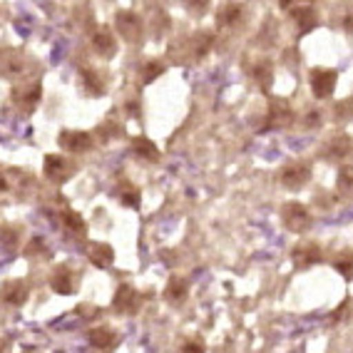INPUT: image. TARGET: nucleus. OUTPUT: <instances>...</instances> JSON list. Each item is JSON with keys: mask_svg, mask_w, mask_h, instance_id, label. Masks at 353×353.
I'll list each match as a JSON object with an SVG mask.
<instances>
[{"mask_svg": "<svg viewBox=\"0 0 353 353\" xmlns=\"http://www.w3.org/2000/svg\"><path fill=\"white\" fill-rule=\"evenodd\" d=\"M112 341H114V334H112V328H108V326L90 331V343H92V346H97V348L112 346Z\"/></svg>", "mask_w": 353, "mask_h": 353, "instance_id": "9b49d317", "label": "nucleus"}, {"mask_svg": "<svg viewBox=\"0 0 353 353\" xmlns=\"http://www.w3.org/2000/svg\"><path fill=\"white\" fill-rule=\"evenodd\" d=\"M88 256L90 261L95 266H100V269H105V266H110L114 261V252L110 244H102V241H90L88 244Z\"/></svg>", "mask_w": 353, "mask_h": 353, "instance_id": "20e7f679", "label": "nucleus"}, {"mask_svg": "<svg viewBox=\"0 0 353 353\" xmlns=\"http://www.w3.org/2000/svg\"><path fill=\"white\" fill-rule=\"evenodd\" d=\"M132 147H134V152H137L139 157H147V159H152V162H154V159L159 157L157 147L152 145L150 139H145V137H137V139H134Z\"/></svg>", "mask_w": 353, "mask_h": 353, "instance_id": "f8f14e48", "label": "nucleus"}, {"mask_svg": "<svg viewBox=\"0 0 353 353\" xmlns=\"http://www.w3.org/2000/svg\"><path fill=\"white\" fill-rule=\"evenodd\" d=\"M120 28L125 35H130V38L134 40V35H137V18H134V13H122L120 15Z\"/></svg>", "mask_w": 353, "mask_h": 353, "instance_id": "4468645a", "label": "nucleus"}, {"mask_svg": "<svg viewBox=\"0 0 353 353\" xmlns=\"http://www.w3.org/2000/svg\"><path fill=\"white\" fill-rule=\"evenodd\" d=\"M182 353H202V348H199V346H194V343H192V346L182 348Z\"/></svg>", "mask_w": 353, "mask_h": 353, "instance_id": "a211bd4d", "label": "nucleus"}, {"mask_svg": "<svg viewBox=\"0 0 353 353\" xmlns=\"http://www.w3.org/2000/svg\"><path fill=\"white\" fill-rule=\"evenodd\" d=\"M137 303H139V296L130 286H122V289L117 291V296H114V309L127 311V314L137 311Z\"/></svg>", "mask_w": 353, "mask_h": 353, "instance_id": "6e6552de", "label": "nucleus"}, {"mask_svg": "<svg viewBox=\"0 0 353 353\" xmlns=\"http://www.w3.org/2000/svg\"><path fill=\"white\" fill-rule=\"evenodd\" d=\"M45 174L50 176L52 182H63L68 176V164L60 154H48L45 157Z\"/></svg>", "mask_w": 353, "mask_h": 353, "instance_id": "0eeeda50", "label": "nucleus"}, {"mask_svg": "<svg viewBox=\"0 0 353 353\" xmlns=\"http://www.w3.org/2000/svg\"><path fill=\"white\" fill-rule=\"evenodd\" d=\"M184 296H187V284H184L182 279H172L170 289H167V299L170 301H179Z\"/></svg>", "mask_w": 353, "mask_h": 353, "instance_id": "2eb2a0df", "label": "nucleus"}, {"mask_svg": "<svg viewBox=\"0 0 353 353\" xmlns=\"http://www.w3.org/2000/svg\"><path fill=\"white\" fill-rule=\"evenodd\" d=\"M95 48L97 52H102L105 57H112L117 52V43H114V35L108 30V28H100L95 35Z\"/></svg>", "mask_w": 353, "mask_h": 353, "instance_id": "9d476101", "label": "nucleus"}, {"mask_svg": "<svg viewBox=\"0 0 353 353\" xmlns=\"http://www.w3.org/2000/svg\"><path fill=\"white\" fill-rule=\"evenodd\" d=\"M63 221H65V227H70L72 232L77 234H85V221H82V216L77 214V212H63Z\"/></svg>", "mask_w": 353, "mask_h": 353, "instance_id": "ddd939ff", "label": "nucleus"}, {"mask_svg": "<svg viewBox=\"0 0 353 353\" xmlns=\"http://www.w3.org/2000/svg\"><path fill=\"white\" fill-rule=\"evenodd\" d=\"M0 299L13 303V306H20L28 299V286L23 281H6V284L0 286Z\"/></svg>", "mask_w": 353, "mask_h": 353, "instance_id": "423d86ee", "label": "nucleus"}, {"mask_svg": "<svg viewBox=\"0 0 353 353\" xmlns=\"http://www.w3.org/2000/svg\"><path fill=\"white\" fill-rule=\"evenodd\" d=\"M281 182L289 187V190H299L309 182V167L306 164H289L284 172H281Z\"/></svg>", "mask_w": 353, "mask_h": 353, "instance_id": "7ed1b4c3", "label": "nucleus"}, {"mask_svg": "<svg viewBox=\"0 0 353 353\" xmlns=\"http://www.w3.org/2000/svg\"><path fill=\"white\" fill-rule=\"evenodd\" d=\"M57 142H60L68 152H85V150H90V145H92V139H90L88 132H70V130L60 134Z\"/></svg>", "mask_w": 353, "mask_h": 353, "instance_id": "39448f33", "label": "nucleus"}, {"mask_svg": "<svg viewBox=\"0 0 353 353\" xmlns=\"http://www.w3.org/2000/svg\"><path fill=\"white\" fill-rule=\"evenodd\" d=\"M52 289L57 291V294H72V289H75V281H72V272L70 269H65V266H60V269H55V274H52Z\"/></svg>", "mask_w": 353, "mask_h": 353, "instance_id": "1a4fd4ad", "label": "nucleus"}, {"mask_svg": "<svg viewBox=\"0 0 353 353\" xmlns=\"http://www.w3.org/2000/svg\"><path fill=\"white\" fill-rule=\"evenodd\" d=\"M336 82H339V75H336V70H323V68H316L311 72V90H314L316 97H331L336 90Z\"/></svg>", "mask_w": 353, "mask_h": 353, "instance_id": "f257e3e1", "label": "nucleus"}, {"mask_svg": "<svg viewBox=\"0 0 353 353\" xmlns=\"http://www.w3.org/2000/svg\"><path fill=\"white\" fill-rule=\"evenodd\" d=\"M120 202L127 204V207H139V190H137V187L127 184L125 190H122V194H120Z\"/></svg>", "mask_w": 353, "mask_h": 353, "instance_id": "dca6fc26", "label": "nucleus"}, {"mask_svg": "<svg viewBox=\"0 0 353 353\" xmlns=\"http://www.w3.org/2000/svg\"><path fill=\"white\" fill-rule=\"evenodd\" d=\"M159 72H162V65H150V68L145 70V82H152Z\"/></svg>", "mask_w": 353, "mask_h": 353, "instance_id": "f3484780", "label": "nucleus"}, {"mask_svg": "<svg viewBox=\"0 0 353 353\" xmlns=\"http://www.w3.org/2000/svg\"><path fill=\"white\" fill-rule=\"evenodd\" d=\"M281 214H284V224L289 229H294V232H301V229L306 227V221H309V212L299 202H289L281 209Z\"/></svg>", "mask_w": 353, "mask_h": 353, "instance_id": "f03ea898", "label": "nucleus"}]
</instances>
